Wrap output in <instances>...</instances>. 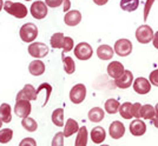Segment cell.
I'll use <instances>...</instances> for the list:
<instances>
[{
  "instance_id": "1",
  "label": "cell",
  "mask_w": 158,
  "mask_h": 146,
  "mask_svg": "<svg viewBox=\"0 0 158 146\" xmlns=\"http://www.w3.org/2000/svg\"><path fill=\"white\" fill-rule=\"evenodd\" d=\"M4 10L8 14L13 15L18 19H23L27 15V8L21 2H13V1H5Z\"/></svg>"
},
{
  "instance_id": "2",
  "label": "cell",
  "mask_w": 158,
  "mask_h": 146,
  "mask_svg": "<svg viewBox=\"0 0 158 146\" xmlns=\"http://www.w3.org/2000/svg\"><path fill=\"white\" fill-rule=\"evenodd\" d=\"M19 35L24 43H32L38 37V27L32 22H26L20 27Z\"/></svg>"
},
{
  "instance_id": "3",
  "label": "cell",
  "mask_w": 158,
  "mask_h": 146,
  "mask_svg": "<svg viewBox=\"0 0 158 146\" xmlns=\"http://www.w3.org/2000/svg\"><path fill=\"white\" fill-rule=\"evenodd\" d=\"M74 55H76V58H78L79 60H89L91 57H92L93 54V51H92V47L91 45L89 44V43H85V41H83V43H79L77 46L74 47Z\"/></svg>"
},
{
  "instance_id": "4",
  "label": "cell",
  "mask_w": 158,
  "mask_h": 146,
  "mask_svg": "<svg viewBox=\"0 0 158 146\" xmlns=\"http://www.w3.org/2000/svg\"><path fill=\"white\" fill-rule=\"evenodd\" d=\"M28 53L32 55L33 58H44L48 54V46L44 43H31L28 46Z\"/></svg>"
},
{
  "instance_id": "5",
  "label": "cell",
  "mask_w": 158,
  "mask_h": 146,
  "mask_svg": "<svg viewBox=\"0 0 158 146\" xmlns=\"http://www.w3.org/2000/svg\"><path fill=\"white\" fill-rule=\"evenodd\" d=\"M153 38V31L149 25H142L136 30V39L140 44H148Z\"/></svg>"
},
{
  "instance_id": "6",
  "label": "cell",
  "mask_w": 158,
  "mask_h": 146,
  "mask_svg": "<svg viewBox=\"0 0 158 146\" xmlns=\"http://www.w3.org/2000/svg\"><path fill=\"white\" fill-rule=\"evenodd\" d=\"M86 97V87L84 84H77L70 91V100L73 104L83 103Z\"/></svg>"
},
{
  "instance_id": "7",
  "label": "cell",
  "mask_w": 158,
  "mask_h": 146,
  "mask_svg": "<svg viewBox=\"0 0 158 146\" xmlns=\"http://www.w3.org/2000/svg\"><path fill=\"white\" fill-rule=\"evenodd\" d=\"M113 50L119 57H127L132 52V43L129 39H119L114 43Z\"/></svg>"
},
{
  "instance_id": "8",
  "label": "cell",
  "mask_w": 158,
  "mask_h": 146,
  "mask_svg": "<svg viewBox=\"0 0 158 146\" xmlns=\"http://www.w3.org/2000/svg\"><path fill=\"white\" fill-rule=\"evenodd\" d=\"M31 110H32V106L30 104V100H17V103L14 105V113H15V116H18L21 119L25 117H28L31 113Z\"/></svg>"
},
{
  "instance_id": "9",
  "label": "cell",
  "mask_w": 158,
  "mask_h": 146,
  "mask_svg": "<svg viewBox=\"0 0 158 146\" xmlns=\"http://www.w3.org/2000/svg\"><path fill=\"white\" fill-rule=\"evenodd\" d=\"M30 11L34 19L41 20L47 15V5L45 2H43L41 0H38V1H34L31 5Z\"/></svg>"
},
{
  "instance_id": "10",
  "label": "cell",
  "mask_w": 158,
  "mask_h": 146,
  "mask_svg": "<svg viewBox=\"0 0 158 146\" xmlns=\"http://www.w3.org/2000/svg\"><path fill=\"white\" fill-rule=\"evenodd\" d=\"M133 90L138 94H148L151 91V83L144 77H138L133 80Z\"/></svg>"
},
{
  "instance_id": "11",
  "label": "cell",
  "mask_w": 158,
  "mask_h": 146,
  "mask_svg": "<svg viewBox=\"0 0 158 146\" xmlns=\"http://www.w3.org/2000/svg\"><path fill=\"white\" fill-rule=\"evenodd\" d=\"M133 80L135 79H133V74H132L131 71L125 70L124 73H123L119 78L114 79V84H116V86L119 87V88L125 90V88H129V87L133 84Z\"/></svg>"
},
{
  "instance_id": "12",
  "label": "cell",
  "mask_w": 158,
  "mask_h": 146,
  "mask_svg": "<svg viewBox=\"0 0 158 146\" xmlns=\"http://www.w3.org/2000/svg\"><path fill=\"white\" fill-rule=\"evenodd\" d=\"M37 97H38V93H37V90L33 87V85L26 84V85L24 86V88L18 92L15 100H21V99L37 100Z\"/></svg>"
},
{
  "instance_id": "13",
  "label": "cell",
  "mask_w": 158,
  "mask_h": 146,
  "mask_svg": "<svg viewBox=\"0 0 158 146\" xmlns=\"http://www.w3.org/2000/svg\"><path fill=\"white\" fill-rule=\"evenodd\" d=\"M124 133H125V126L122 121H113L111 123V125L109 127V134L112 139H120L122 137H124Z\"/></svg>"
},
{
  "instance_id": "14",
  "label": "cell",
  "mask_w": 158,
  "mask_h": 146,
  "mask_svg": "<svg viewBox=\"0 0 158 146\" xmlns=\"http://www.w3.org/2000/svg\"><path fill=\"white\" fill-rule=\"evenodd\" d=\"M130 132L132 136L135 137H140V136H144L146 132V125L142 119L136 118L135 120H132L131 124H130Z\"/></svg>"
},
{
  "instance_id": "15",
  "label": "cell",
  "mask_w": 158,
  "mask_h": 146,
  "mask_svg": "<svg viewBox=\"0 0 158 146\" xmlns=\"http://www.w3.org/2000/svg\"><path fill=\"white\" fill-rule=\"evenodd\" d=\"M124 71H125V68L123 66V64L119 61H111L107 65V74L113 79L119 78L124 73Z\"/></svg>"
},
{
  "instance_id": "16",
  "label": "cell",
  "mask_w": 158,
  "mask_h": 146,
  "mask_svg": "<svg viewBox=\"0 0 158 146\" xmlns=\"http://www.w3.org/2000/svg\"><path fill=\"white\" fill-rule=\"evenodd\" d=\"M64 21L67 26H77L81 21V13L77 10L69 11V12H66L65 17H64Z\"/></svg>"
},
{
  "instance_id": "17",
  "label": "cell",
  "mask_w": 158,
  "mask_h": 146,
  "mask_svg": "<svg viewBox=\"0 0 158 146\" xmlns=\"http://www.w3.org/2000/svg\"><path fill=\"white\" fill-rule=\"evenodd\" d=\"M28 71L34 77H39L45 72V64L39 59L33 60L32 63H30V65H28Z\"/></svg>"
},
{
  "instance_id": "18",
  "label": "cell",
  "mask_w": 158,
  "mask_h": 146,
  "mask_svg": "<svg viewBox=\"0 0 158 146\" xmlns=\"http://www.w3.org/2000/svg\"><path fill=\"white\" fill-rule=\"evenodd\" d=\"M90 137L94 144H102L106 138V132L103 127H93L91 130V133H90Z\"/></svg>"
},
{
  "instance_id": "19",
  "label": "cell",
  "mask_w": 158,
  "mask_h": 146,
  "mask_svg": "<svg viewBox=\"0 0 158 146\" xmlns=\"http://www.w3.org/2000/svg\"><path fill=\"white\" fill-rule=\"evenodd\" d=\"M114 50L109 45H100L97 48V55L99 59L102 60H110L113 58Z\"/></svg>"
},
{
  "instance_id": "20",
  "label": "cell",
  "mask_w": 158,
  "mask_h": 146,
  "mask_svg": "<svg viewBox=\"0 0 158 146\" xmlns=\"http://www.w3.org/2000/svg\"><path fill=\"white\" fill-rule=\"evenodd\" d=\"M78 130L79 125L76 120L72 119V118H69V119L66 120V124L65 126H64V136L65 137H71L72 134L78 132Z\"/></svg>"
},
{
  "instance_id": "21",
  "label": "cell",
  "mask_w": 158,
  "mask_h": 146,
  "mask_svg": "<svg viewBox=\"0 0 158 146\" xmlns=\"http://www.w3.org/2000/svg\"><path fill=\"white\" fill-rule=\"evenodd\" d=\"M87 140H89V132L85 126L79 127L78 132H77V138H76V146H86L87 145Z\"/></svg>"
},
{
  "instance_id": "22",
  "label": "cell",
  "mask_w": 158,
  "mask_h": 146,
  "mask_svg": "<svg viewBox=\"0 0 158 146\" xmlns=\"http://www.w3.org/2000/svg\"><path fill=\"white\" fill-rule=\"evenodd\" d=\"M105 113L100 107H93L89 111V120L92 123H100L104 119Z\"/></svg>"
},
{
  "instance_id": "23",
  "label": "cell",
  "mask_w": 158,
  "mask_h": 146,
  "mask_svg": "<svg viewBox=\"0 0 158 146\" xmlns=\"http://www.w3.org/2000/svg\"><path fill=\"white\" fill-rule=\"evenodd\" d=\"M0 117H1L2 121L6 124L12 120V108L7 103H4L0 105Z\"/></svg>"
},
{
  "instance_id": "24",
  "label": "cell",
  "mask_w": 158,
  "mask_h": 146,
  "mask_svg": "<svg viewBox=\"0 0 158 146\" xmlns=\"http://www.w3.org/2000/svg\"><path fill=\"white\" fill-rule=\"evenodd\" d=\"M155 116H156V111H155V107L152 105H150V104L142 105V107H140V118L151 120Z\"/></svg>"
},
{
  "instance_id": "25",
  "label": "cell",
  "mask_w": 158,
  "mask_h": 146,
  "mask_svg": "<svg viewBox=\"0 0 158 146\" xmlns=\"http://www.w3.org/2000/svg\"><path fill=\"white\" fill-rule=\"evenodd\" d=\"M139 6V0H120V7L125 12H133Z\"/></svg>"
},
{
  "instance_id": "26",
  "label": "cell",
  "mask_w": 158,
  "mask_h": 146,
  "mask_svg": "<svg viewBox=\"0 0 158 146\" xmlns=\"http://www.w3.org/2000/svg\"><path fill=\"white\" fill-rule=\"evenodd\" d=\"M52 123L58 127L64 126V108H57L52 112Z\"/></svg>"
},
{
  "instance_id": "27",
  "label": "cell",
  "mask_w": 158,
  "mask_h": 146,
  "mask_svg": "<svg viewBox=\"0 0 158 146\" xmlns=\"http://www.w3.org/2000/svg\"><path fill=\"white\" fill-rule=\"evenodd\" d=\"M61 59H63V65L64 70L67 74H73L76 71V64L71 57H65V53L61 54Z\"/></svg>"
},
{
  "instance_id": "28",
  "label": "cell",
  "mask_w": 158,
  "mask_h": 146,
  "mask_svg": "<svg viewBox=\"0 0 158 146\" xmlns=\"http://www.w3.org/2000/svg\"><path fill=\"white\" fill-rule=\"evenodd\" d=\"M119 106H120L119 101L117 99H113V98L107 99L105 101V104H104V108H105V111L109 114H114V113L118 112Z\"/></svg>"
},
{
  "instance_id": "29",
  "label": "cell",
  "mask_w": 158,
  "mask_h": 146,
  "mask_svg": "<svg viewBox=\"0 0 158 146\" xmlns=\"http://www.w3.org/2000/svg\"><path fill=\"white\" fill-rule=\"evenodd\" d=\"M118 112L120 113L122 118H124V119H131V118H133V116H132V104L130 101H126L124 104H122L119 106Z\"/></svg>"
},
{
  "instance_id": "30",
  "label": "cell",
  "mask_w": 158,
  "mask_h": 146,
  "mask_svg": "<svg viewBox=\"0 0 158 146\" xmlns=\"http://www.w3.org/2000/svg\"><path fill=\"white\" fill-rule=\"evenodd\" d=\"M21 125H23V127H24L26 131H28V132H35L37 128H38V123L33 119V118H30V117L23 118Z\"/></svg>"
},
{
  "instance_id": "31",
  "label": "cell",
  "mask_w": 158,
  "mask_h": 146,
  "mask_svg": "<svg viewBox=\"0 0 158 146\" xmlns=\"http://www.w3.org/2000/svg\"><path fill=\"white\" fill-rule=\"evenodd\" d=\"M64 38H65V35H64V33H61V32L54 33L52 37H51V40H50L51 46H52L53 48H63Z\"/></svg>"
},
{
  "instance_id": "32",
  "label": "cell",
  "mask_w": 158,
  "mask_h": 146,
  "mask_svg": "<svg viewBox=\"0 0 158 146\" xmlns=\"http://www.w3.org/2000/svg\"><path fill=\"white\" fill-rule=\"evenodd\" d=\"M13 137V131L11 128H2L0 130V144L10 143Z\"/></svg>"
},
{
  "instance_id": "33",
  "label": "cell",
  "mask_w": 158,
  "mask_h": 146,
  "mask_svg": "<svg viewBox=\"0 0 158 146\" xmlns=\"http://www.w3.org/2000/svg\"><path fill=\"white\" fill-rule=\"evenodd\" d=\"M43 90L46 91V98H45V103H44V105H43V106H45L47 104V101H48V99H50V95H51V92H52V86H51L50 84H47V83H43L41 86H39L37 88V93L39 94Z\"/></svg>"
},
{
  "instance_id": "34",
  "label": "cell",
  "mask_w": 158,
  "mask_h": 146,
  "mask_svg": "<svg viewBox=\"0 0 158 146\" xmlns=\"http://www.w3.org/2000/svg\"><path fill=\"white\" fill-rule=\"evenodd\" d=\"M74 47V41H73L72 38L70 37H65L64 38V45H63V53H66V52H70Z\"/></svg>"
},
{
  "instance_id": "35",
  "label": "cell",
  "mask_w": 158,
  "mask_h": 146,
  "mask_svg": "<svg viewBox=\"0 0 158 146\" xmlns=\"http://www.w3.org/2000/svg\"><path fill=\"white\" fill-rule=\"evenodd\" d=\"M64 132H58L56 133V136L52 139V146H63L64 145Z\"/></svg>"
},
{
  "instance_id": "36",
  "label": "cell",
  "mask_w": 158,
  "mask_h": 146,
  "mask_svg": "<svg viewBox=\"0 0 158 146\" xmlns=\"http://www.w3.org/2000/svg\"><path fill=\"white\" fill-rule=\"evenodd\" d=\"M155 0H146L145 1V5H144V21L148 20V15L150 13V10H151L152 5H153Z\"/></svg>"
},
{
  "instance_id": "37",
  "label": "cell",
  "mask_w": 158,
  "mask_h": 146,
  "mask_svg": "<svg viewBox=\"0 0 158 146\" xmlns=\"http://www.w3.org/2000/svg\"><path fill=\"white\" fill-rule=\"evenodd\" d=\"M140 107H142V104H139V103L132 104V116H133V118H140Z\"/></svg>"
},
{
  "instance_id": "38",
  "label": "cell",
  "mask_w": 158,
  "mask_h": 146,
  "mask_svg": "<svg viewBox=\"0 0 158 146\" xmlns=\"http://www.w3.org/2000/svg\"><path fill=\"white\" fill-rule=\"evenodd\" d=\"M149 80H150V83H151L153 86L158 87V68L157 70H155V71H152V72L150 73Z\"/></svg>"
},
{
  "instance_id": "39",
  "label": "cell",
  "mask_w": 158,
  "mask_h": 146,
  "mask_svg": "<svg viewBox=\"0 0 158 146\" xmlns=\"http://www.w3.org/2000/svg\"><path fill=\"white\" fill-rule=\"evenodd\" d=\"M63 2H64V0H45V4L51 8L60 6V5H63Z\"/></svg>"
},
{
  "instance_id": "40",
  "label": "cell",
  "mask_w": 158,
  "mask_h": 146,
  "mask_svg": "<svg viewBox=\"0 0 158 146\" xmlns=\"http://www.w3.org/2000/svg\"><path fill=\"white\" fill-rule=\"evenodd\" d=\"M19 146H37V141L32 138H25L20 141Z\"/></svg>"
},
{
  "instance_id": "41",
  "label": "cell",
  "mask_w": 158,
  "mask_h": 146,
  "mask_svg": "<svg viewBox=\"0 0 158 146\" xmlns=\"http://www.w3.org/2000/svg\"><path fill=\"white\" fill-rule=\"evenodd\" d=\"M63 4H64V8H63L64 12H69L70 11V7H71V1L70 0H64Z\"/></svg>"
},
{
  "instance_id": "42",
  "label": "cell",
  "mask_w": 158,
  "mask_h": 146,
  "mask_svg": "<svg viewBox=\"0 0 158 146\" xmlns=\"http://www.w3.org/2000/svg\"><path fill=\"white\" fill-rule=\"evenodd\" d=\"M152 44H153L155 48H157V50H158V31L153 34V38H152Z\"/></svg>"
},
{
  "instance_id": "43",
  "label": "cell",
  "mask_w": 158,
  "mask_h": 146,
  "mask_svg": "<svg viewBox=\"0 0 158 146\" xmlns=\"http://www.w3.org/2000/svg\"><path fill=\"white\" fill-rule=\"evenodd\" d=\"M107 1H109V0H93V2H94L96 5H98V6H103V5H105Z\"/></svg>"
},
{
  "instance_id": "44",
  "label": "cell",
  "mask_w": 158,
  "mask_h": 146,
  "mask_svg": "<svg viewBox=\"0 0 158 146\" xmlns=\"http://www.w3.org/2000/svg\"><path fill=\"white\" fill-rule=\"evenodd\" d=\"M151 123H152V125L156 127V128H158V116H155V117L152 118Z\"/></svg>"
},
{
  "instance_id": "45",
  "label": "cell",
  "mask_w": 158,
  "mask_h": 146,
  "mask_svg": "<svg viewBox=\"0 0 158 146\" xmlns=\"http://www.w3.org/2000/svg\"><path fill=\"white\" fill-rule=\"evenodd\" d=\"M2 7H4V1H2V0H0V11L2 10Z\"/></svg>"
},
{
  "instance_id": "46",
  "label": "cell",
  "mask_w": 158,
  "mask_h": 146,
  "mask_svg": "<svg viewBox=\"0 0 158 146\" xmlns=\"http://www.w3.org/2000/svg\"><path fill=\"white\" fill-rule=\"evenodd\" d=\"M155 111H156V116H158V103L156 104V106H155Z\"/></svg>"
},
{
  "instance_id": "47",
  "label": "cell",
  "mask_w": 158,
  "mask_h": 146,
  "mask_svg": "<svg viewBox=\"0 0 158 146\" xmlns=\"http://www.w3.org/2000/svg\"><path fill=\"white\" fill-rule=\"evenodd\" d=\"M2 123H4V121H2V119H1V117H0V128H1V126H2Z\"/></svg>"
},
{
  "instance_id": "48",
  "label": "cell",
  "mask_w": 158,
  "mask_h": 146,
  "mask_svg": "<svg viewBox=\"0 0 158 146\" xmlns=\"http://www.w3.org/2000/svg\"><path fill=\"white\" fill-rule=\"evenodd\" d=\"M25 1H31V0H25Z\"/></svg>"
}]
</instances>
